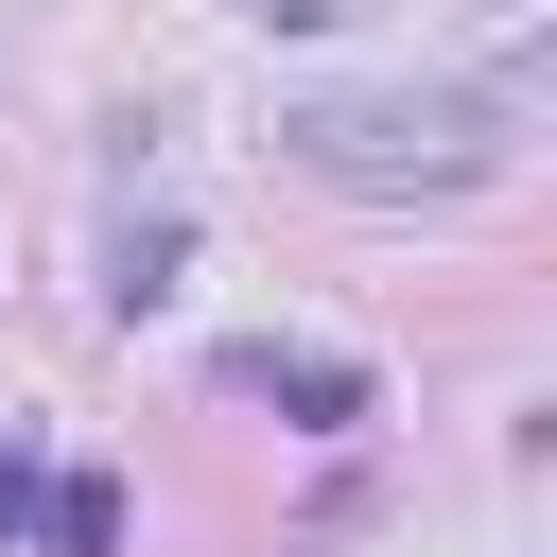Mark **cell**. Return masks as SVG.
Here are the masks:
<instances>
[{
    "mask_svg": "<svg viewBox=\"0 0 557 557\" xmlns=\"http://www.w3.org/2000/svg\"><path fill=\"white\" fill-rule=\"evenodd\" d=\"M278 157L331 174V191H487L522 157V87L487 70H418V87H296L278 104Z\"/></svg>",
    "mask_w": 557,
    "mask_h": 557,
    "instance_id": "cell-1",
    "label": "cell"
},
{
    "mask_svg": "<svg viewBox=\"0 0 557 557\" xmlns=\"http://www.w3.org/2000/svg\"><path fill=\"white\" fill-rule=\"evenodd\" d=\"M209 383H226V400H278L296 435H348V418H383V383H366L348 348H226Z\"/></svg>",
    "mask_w": 557,
    "mask_h": 557,
    "instance_id": "cell-2",
    "label": "cell"
},
{
    "mask_svg": "<svg viewBox=\"0 0 557 557\" xmlns=\"http://www.w3.org/2000/svg\"><path fill=\"white\" fill-rule=\"evenodd\" d=\"M261 17H278V35H331V17H348V0H261Z\"/></svg>",
    "mask_w": 557,
    "mask_h": 557,
    "instance_id": "cell-6",
    "label": "cell"
},
{
    "mask_svg": "<svg viewBox=\"0 0 557 557\" xmlns=\"http://www.w3.org/2000/svg\"><path fill=\"white\" fill-rule=\"evenodd\" d=\"M35 487H52V470H35V435H0V557L35 540Z\"/></svg>",
    "mask_w": 557,
    "mask_h": 557,
    "instance_id": "cell-5",
    "label": "cell"
},
{
    "mask_svg": "<svg viewBox=\"0 0 557 557\" xmlns=\"http://www.w3.org/2000/svg\"><path fill=\"white\" fill-rule=\"evenodd\" d=\"M35 557H122V470H52L35 487Z\"/></svg>",
    "mask_w": 557,
    "mask_h": 557,
    "instance_id": "cell-3",
    "label": "cell"
},
{
    "mask_svg": "<svg viewBox=\"0 0 557 557\" xmlns=\"http://www.w3.org/2000/svg\"><path fill=\"white\" fill-rule=\"evenodd\" d=\"M174 261H191V226H174V209H139V226L104 244V313H157V296H174Z\"/></svg>",
    "mask_w": 557,
    "mask_h": 557,
    "instance_id": "cell-4",
    "label": "cell"
}]
</instances>
